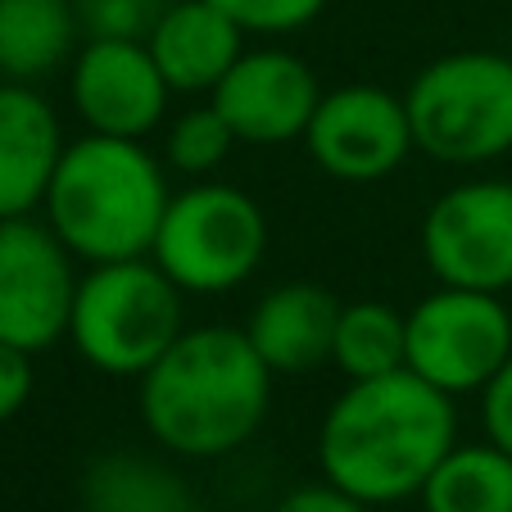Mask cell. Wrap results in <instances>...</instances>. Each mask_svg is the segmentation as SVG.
<instances>
[{
	"label": "cell",
	"mask_w": 512,
	"mask_h": 512,
	"mask_svg": "<svg viewBox=\"0 0 512 512\" xmlns=\"http://www.w3.org/2000/svg\"><path fill=\"white\" fill-rule=\"evenodd\" d=\"M145 46L173 96H213V87L245 55V32L209 0H168Z\"/></svg>",
	"instance_id": "obj_15"
},
{
	"label": "cell",
	"mask_w": 512,
	"mask_h": 512,
	"mask_svg": "<svg viewBox=\"0 0 512 512\" xmlns=\"http://www.w3.org/2000/svg\"><path fill=\"white\" fill-rule=\"evenodd\" d=\"M173 200L164 155L145 141L87 132L64 145L41 218L87 268L150 259L159 223Z\"/></svg>",
	"instance_id": "obj_3"
},
{
	"label": "cell",
	"mask_w": 512,
	"mask_h": 512,
	"mask_svg": "<svg viewBox=\"0 0 512 512\" xmlns=\"http://www.w3.org/2000/svg\"><path fill=\"white\" fill-rule=\"evenodd\" d=\"M32 358L37 354H23V349L0 340V422H14V417L28 408L32 390H37V368H32Z\"/></svg>",
	"instance_id": "obj_23"
},
{
	"label": "cell",
	"mask_w": 512,
	"mask_h": 512,
	"mask_svg": "<svg viewBox=\"0 0 512 512\" xmlns=\"http://www.w3.org/2000/svg\"><path fill=\"white\" fill-rule=\"evenodd\" d=\"M417 245L435 286L512 290V177L449 186L426 209Z\"/></svg>",
	"instance_id": "obj_9"
},
{
	"label": "cell",
	"mask_w": 512,
	"mask_h": 512,
	"mask_svg": "<svg viewBox=\"0 0 512 512\" xmlns=\"http://www.w3.org/2000/svg\"><path fill=\"white\" fill-rule=\"evenodd\" d=\"M236 145H241L236 132L227 127V118L209 100V105H191L177 118H168L164 164H168V173H182L191 182H200V177H213L227 164V155H232Z\"/></svg>",
	"instance_id": "obj_20"
},
{
	"label": "cell",
	"mask_w": 512,
	"mask_h": 512,
	"mask_svg": "<svg viewBox=\"0 0 512 512\" xmlns=\"http://www.w3.org/2000/svg\"><path fill=\"white\" fill-rule=\"evenodd\" d=\"M73 5H78V0H73Z\"/></svg>",
	"instance_id": "obj_27"
},
{
	"label": "cell",
	"mask_w": 512,
	"mask_h": 512,
	"mask_svg": "<svg viewBox=\"0 0 512 512\" xmlns=\"http://www.w3.org/2000/svg\"><path fill=\"white\" fill-rule=\"evenodd\" d=\"M64 145L55 105L32 82L0 78V223L46 204Z\"/></svg>",
	"instance_id": "obj_13"
},
{
	"label": "cell",
	"mask_w": 512,
	"mask_h": 512,
	"mask_svg": "<svg viewBox=\"0 0 512 512\" xmlns=\"http://www.w3.org/2000/svg\"><path fill=\"white\" fill-rule=\"evenodd\" d=\"M272 512H372V503H363L358 494L340 490L336 481H327V476H322V481H313V485L290 490Z\"/></svg>",
	"instance_id": "obj_25"
},
{
	"label": "cell",
	"mask_w": 512,
	"mask_h": 512,
	"mask_svg": "<svg viewBox=\"0 0 512 512\" xmlns=\"http://www.w3.org/2000/svg\"><path fill=\"white\" fill-rule=\"evenodd\" d=\"M512 354V313L503 295L435 286L408 309V372L445 395H481Z\"/></svg>",
	"instance_id": "obj_7"
},
{
	"label": "cell",
	"mask_w": 512,
	"mask_h": 512,
	"mask_svg": "<svg viewBox=\"0 0 512 512\" xmlns=\"http://www.w3.org/2000/svg\"><path fill=\"white\" fill-rule=\"evenodd\" d=\"M304 150L322 173L349 186H368L399 173L417 150L404 96L377 82H349L327 91L304 132Z\"/></svg>",
	"instance_id": "obj_10"
},
{
	"label": "cell",
	"mask_w": 512,
	"mask_h": 512,
	"mask_svg": "<svg viewBox=\"0 0 512 512\" xmlns=\"http://www.w3.org/2000/svg\"><path fill=\"white\" fill-rule=\"evenodd\" d=\"M458 445L454 395L417 372L349 381L318 426V467L372 508L417 499L426 476Z\"/></svg>",
	"instance_id": "obj_1"
},
{
	"label": "cell",
	"mask_w": 512,
	"mask_h": 512,
	"mask_svg": "<svg viewBox=\"0 0 512 512\" xmlns=\"http://www.w3.org/2000/svg\"><path fill=\"white\" fill-rule=\"evenodd\" d=\"M331 363L345 381H372L408 368V313L386 300L340 304Z\"/></svg>",
	"instance_id": "obj_19"
},
{
	"label": "cell",
	"mask_w": 512,
	"mask_h": 512,
	"mask_svg": "<svg viewBox=\"0 0 512 512\" xmlns=\"http://www.w3.org/2000/svg\"><path fill=\"white\" fill-rule=\"evenodd\" d=\"M78 37L82 23L73 0H0V78L37 87L78 55Z\"/></svg>",
	"instance_id": "obj_16"
},
{
	"label": "cell",
	"mask_w": 512,
	"mask_h": 512,
	"mask_svg": "<svg viewBox=\"0 0 512 512\" xmlns=\"http://www.w3.org/2000/svg\"><path fill=\"white\" fill-rule=\"evenodd\" d=\"M168 0H78L82 37H114V41H145Z\"/></svg>",
	"instance_id": "obj_22"
},
{
	"label": "cell",
	"mask_w": 512,
	"mask_h": 512,
	"mask_svg": "<svg viewBox=\"0 0 512 512\" xmlns=\"http://www.w3.org/2000/svg\"><path fill=\"white\" fill-rule=\"evenodd\" d=\"M186 331V290L155 259L96 263L73 295L68 340L105 377L141 381Z\"/></svg>",
	"instance_id": "obj_4"
},
{
	"label": "cell",
	"mask_w": 512,
	"mask_h": 512,
	"mask_svg": "<svg viewBox=\"0 0 512 512\" xmlns=\"http://www.w3.org/2000/svg\"><path fill=\"white\" fill-rule=\"evenodd\" d=\"M268 254V218L259 200L232 182H200L173 191L150 259L186 295H227L259 272Z\"/></svg>",
	"instance_id": "obj_6"
},
{
	"label": "cell",
	"mask_w": 512,
	"mask_h": 512,
	"mask_svg": "<svg viewBox=\"0 0 512 512\" xmlns=\"http://www.w3.org/2000/svg\"><path fill=\"white\" fill-rule=\"evenodd\" d=\"M340 300L318 281H281L245 318V336L272 377H309L331 363Z\"/></svg>",
	"instance_id": "obj_14"
},
{
	"label": "cell",
	"mask_w": 512,
	"mask_h": 512,
	"mask_svg": "<svg viewBox=\"0 0 512 512\" xmlns=\"http://www.w3.org/2000/svg\"><path fill=\"white\" fill-rule=\"evenodd\" d=\"M322 96L327 91L309 59L286 46H254L236 59L209 100L227 118L236 141L268 150V145L304 141Z\"/></svg>",
	"instance_id": "obj_12"
},
{
	"label": "cell",
	"mask_w": 512,
	"mask_h": 512,
	"mask_svg": "<svg viewBox=\"0 0 512 512\" xmlns=\"http://www.w3.org/2000/svg\"><path fill=\"white\" fill-rule=\"evenodd\" d=\"M413 145L449 168L512 155V55L449 50L413 73L404 91Z\"/></svg>",
	"instance_id": "obj_5"
},
{
	"label": "cell",
	"mask_w": 512,
	"mask_h": 512,
	"mask_svg": "<svg viewBox=\"0 0 512 512\" xmlns=\"http://www.w3.org/2000/svg\"><path fill=\"white\" fill-rule=\"evenodd\" d=\"M481 431L485 440L512 454V354L481 390Z\"/></svg>",
	"instance_id": "obj_24"
},
{
	"label": "cell",
	"mask_w": 512,
	"mask_h": 512,
	"mask_svg": "<svg viewBox=\"0 0 512 512\" xmlns=\"http://www.w3.org/2000/svg\"><path fill=\"white\" fill-rule=\"evenodd\" d=\"M68 100L87 132L145 141L168 123L173 87L145 41L87 37L68 68Z\"/></svg>",
	"instance_id": "obj_11"
},
{
	"label": "cell",
	"mask_w": 512,
	"mask_h": 512,
	"mask_svg": "<svg viewBox=\"0 0 512 512\" xmlns=\"http://www.w3.org/2000/svg\"><path fill=\"white\" fill-rule=\"evenodd\" d=\"M78 259L50 232L46 218L0 223V340L23 354H46L68 340Z\"/></svg>",
	"instance_id": "obj_8"
},
{
	"label": "cell",
	"mask_w": 512,
	"mask_h": 512,
	"mask_svg": "<svg viewBox=\"0 0 512 512\" xmlns=\"http://www.w3.org/2000/svg\"><path fill=\"white\" fill-rule=\"evenodd\" d=\"M245 37H290L327 14L331 0H209Z\"/></svg>",
	"instance_id": "obj_21"
},
{
	"label": "cell",
	"mask_w": 512,
	"mask_h": 512,
	"mask_svg": "<svg viewBox=\"0 0 512 512\" xmlns=\"http://www.w3.org/2000/svg\"><path fill=\"white\" fill-rule=\"evenodd\" d=\"M191 512H209V508H200V503H195V508H191Z\"/></svg>",
	"instance_id": "obj_26"
},
{
	"label": "cell",
	"mask_w": 512,
	"mask_h": 512,
	"mask_svg": "<svg viewBox=\"0 0 512 512\" xmlns=\"http://www.w3.org/2000/svg\"><path fill=\"white\" fill-rule=\"evenodd\" d=\"M87 512H191L195 499L186 481L159 458L145 454H100L82 476Z\"/></svg>",
	"instance_id": "obj_17"
},
{
	"label": "cell",
	"mask_w": 512,
	"mask_h": 512,
	"mask_svg": "<svg viewBox=\"0 0 512 512\" xmlns=\"http://www.w3.org/2000/svg\"><path fill=\"white\" fill-rule=\"evenodd\" d=\"M272 368L245 327H186L168 354L136 381V408L164 454L209 463L245 449L268 422Z\"/></svg>",
	"instance_id": "obj_2"
},
{
	"label": "cell",
	"mask_w": 512,
	"mask_h": 512,
	"mask_svg": "<svg viewBox=\"0 0 512 512\" xmlns=\"http://www.w3.org/2000/svg\"><path fill=\"white\" fill-rule=\"evenodd\" d=\"M417 499L426 512H512V454L494 440L454 445Z\"/></svg>",
	"instance_id": "obj_18"
}]
</instances>
